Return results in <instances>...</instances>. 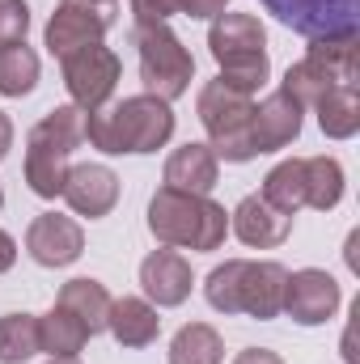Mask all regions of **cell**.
Wrapping results in <instances>:
<instances>
[{"label": "cell", "instance_id": "1", "mask_svg": "<svg viewBox=\"0 0 360 364\" xmlns=\"http://www.w3.org/2000/svg\"><path fill=\"white\" fill-rule=\"evenodd\" d=\"M170 136H174V106L153 93L106 102L102 110L85 114V144L106 157H144L166 149Z\"/></svg>", "mask_w": 360, "mask_h": 364}, {"label": "cell", "instance_id": "2", "mask_svg": "<svg viewBox=\"0 0 360 364\" xmlns=\"http://www.w3.org/2000/svg\"><path fill=\"white\" fill-rule=\"evenodd\" d=\"M288 267L275 259H225L203 279V296L216 314H246L255 322H271L284 309Z\"/></svg>", "mask_w": 360, "mask_h": 364}, {"label": "cell", "instance_id": "3", "mask_svg": "<svg viewBox=\"0 0 360 364\" xmlns=\"http://www.w3.org/2000/svg\"><path fill=\"white\" fill-rule=\"evenodd\" d=\"M149 233L157 237V246L212 255V250L225 246L229 212L212 195H186V191L162 186L149 199Z\"/></svg>", "mask_w": 360, "mask_h": 364}, {"label": "cell", "instance_id": "4", "mask_svg": "<svg viewBox=\"0 0 360 364\" xmlns=\"http://www.w3.org/2000/svg\"><path fill=\"white\" fill-rule=\"evenodd\" d=\"M208 51L216 60V77L229 90L255 93L268 85L271 77V55H268V30L255 13H221L208 26Z\"/></svg>", "mask_w": 360, "mask_h": 364}, {"label": "cell", "instance_id": "5", "mask_svg": "<svg viewBox=\"0 0 360 364\" xmlns=\"http://www.w3.org/2000/svg\"><path fill=\"white\" fill-rule=\"evenodd\" d=\"M195 114L208 132V149L216 153V161L229 166H246L255 161V136H250V114H255V97L229 90L221 77L208 81L195 97Z\"/></svg>", "mask_w": 360, "mask_h": 364}, {"label": "cell", "instance_id": "6", "mask_svg": "<svg viewBox=\"0 0 360 364\" xmlns=\"http://www.w3.org/2000/svg\"><path fill=\"white\" fill-rule=\"evenodd\" d=\"M360 73V38H309L305 55L284 73V85L305 110H314L331 90H344V85H356Z\"/></svg>", "mask_w": 360, "mask_h": 364}, {"label": "cell", "instance_id": "7", "mask_svg": "<svg viewBox=\"0 0 360 364\" xmlns=\"http://www.w3.org/2000/svg\"><path fill=\"white\" fill-rule=\"evenodd\" d=\"M136 43V60H140V85L144 93L162 97V102H179L182 93H191L195 81V55L182 47V38L170 26H136L132 30Z\"/></svg>", "mask_w": 360, "mask_h": 364}, {"label": "cell", "instance_id": "8", "mask_svg": "<svg viewBox=\"0 0 360 364\" xmlns=\"http://www.w3.org/2000/svg\"><path fill=\"white\" fill-rule=\"evenodd\" d=\"M60 73H64V90L73 97V106H81L90 114V110H102L106 102H115L119 77H123V60L110 47L93 43V47H81V51L64 55Z\"/></svg>", "mask_w": 360, "mask_h": 364}, {"label": "cell", "instance_id": "9", "mask_svg": "<svg viewBox=\"0 0 360 364\" xmlns=\"http://www.w3.org/2000/svg\"><path fill=\"white\" fill-rule=\"evenodd\" d=\"M271 17L305 38L360 34V0H259Z\"/></svg>", "mask_w": 360, "mask_h": 364}, {"label": "cell", "instance_id": "10", "mask_svg": "<svg viewBox=\"0 0 360 364\" xmlns=\"http://www.w3.org/2000/svg\"><path fill=\"white\" fill-rule=\"evenodd\" d=\"M115 26V4H85V0H64L55 4V13L47 17V30H43V47L64 60L81 47H93L110 34Z\"/></svg>", "mask_w": 360, "mask_h": 364}, {"label": "cell", "instance_id": "11", "mask_svg": "<svg viewBox=\"0 0 360 364\" xmlns=\"http://www.w3.org/2000/svg\"><path fill=\"white\" fill-rule=\"evenodd\" d=\"M344 305V288L339 279L322 267H301V272H288L284 279V309L297 326H327Z\"/></svg>", "mask_w": 360, "mask_h": 364}, {"label": "cell", "instance_id": "12", "mask_svg": "<svg viewBox=\"0 0 360 364\" xmlns=\"http://www.w3.org/2000/svg\"><path fill=\"white\" fill-rule=\"evenodd\" d=\"M85 250V229L64 212H38L26 229V255L38 267H73Z\"/></svg>", "mask_w": 360, "mask_h": 364}, {"label": "cell", "instance_id": "13", "mask_svg": "<svg viewBox=\"0 0 360 364\" xmlns=\"http://www.w3.org/2000/svg\"><path fill=\"white\" fill-rule=\"evenodd\" d=\"M140 288H144V301H153L157 309H179L195 288V272H191L182 250L157 246L140 263Z\"/></svg>", "mask_w": 360, "mask_h": 364}, {"label": "cell", "instance_id": "14", "mask_svg": "<svg viewBox=\"0 0 360 364\" xmlns=\"http://www.w3.org/2000/svg\"><path fill=\"white\" fill-rule=\"evenodd\" d=\"M305 123V106L288 90H271L263 102H255L250 114V136H255V153H280L301 136Z\"/></svg>", "mask_w": 360, "mask_h": 364}, {"label": "cell", "instance_id": "15", "mask_svg": "<svg viewBox=\"0 0 360 364\" xmlns=\"http://www.w3.org/2000/svg\"><path fill=\"white\" fill-rule=\"evenodd\" d=\"M60 199L73 208V216L102 220V216H110V212H115V203H119V174H115L110 166H97V161L73 166Z\"/></svg>", "mask_w": 360, "mask_h": 364}, {"label": "cell", "instance_id": "16", "mask_svg": "<svg viewBox=\"0 0 360 364\" xmlns=\"http://www.w3.org/2000/svg\"><path fill=\"white\" fill-rule=\"evenodd\" d=\"M229 233H233L242 246H250V250H275V246L288 242L292 216L275 212L263 195H246V199L229 212Z\"/></svg>", "mask_w": 360, "mask_h": 364}, {"label": "cell", "instance_id": "17", "mask_svg": "<svg viewBox=\"0 0 360 364\" xmlns=\"http://www.w3.org/2000/svg\"><path fill=\"white\" fill-rule=\"evenodd\" d=\"M68 170H73V153L30 127V136H26V166H21L26 186L38 199H60L64 182H68Z\"/></svg>", "mask_w": 360, "mask_h": 364}, {"label": "cell", "instance_id": "18", "mask_svg": "<svg viewBox=\"0 0 360 364\" xmlns=\"http://www.w3.org/2000/svg\"><path fill=\"white\" fill-rule=\"evenodd\" d=\"M221 178V161L208 144L199 140H186L179 144L170 157H166V170H162V182L170 191H186V195H212V186Z\"/></svg>", "mask_w": 360, "mask_h": 364}, {"label": "cell", "instance_id": "19", "mask_svg": "<svg viewBox=\"0 0 360 364\" xmlns=\"http://www.w3.org/2000/svg\"><path fill=\"white\" fill-rule=\"evenodd\" d=\"M106 331L115 335L119 348H149L162 335L157 305L144 301V296H115L110 314H106Z\"/></svg>", "mask_w": 360, "mask_h": 364}, {"label": "cell", "instance_id": "20", "mask_svg": "<svg viewBox=\"0 0 360 364\" xmlns=\"http://www.w3.org/2000/svg\"><path fill=\"white\" fill-rule=\"evenodd\" d=\"M90 339V326L77 314H68L64 305H51L38 318V352H47V356H81Z\"/></svg>", "mask_w": 360, "mask_h": 364}, {"label": "cell", "instance_id": "21", "mask_svg": "<svg viewBox=\"0 0 360 364\" xmlns=\"http://www.w3.org/2000/svg\"><path fill=\"white\" fill-rule=\"evenodd\" d=\"M110 301H115V296L106 292V284H102V279H90V275L68 279V284L60 288V296H55V305H64L68 314H77V318L90 326V335H102V331H106Z\"/></svg>", "mask_w": 360, "mask_h": 364}, {"label": "cell", "instance_id": "22", "mask_svg": "<svg viewBox=\"0 0 360 364\" xmlns=\"http://www.w3.org/2000/svg\"><path fill=\"white\" fill-rule=\"evenodd\" d=\"M344 191H348V174L339 166V157H305V208L314 212H335L344 203Z\"/></svg>", "mask_w": 360, "mask_h": 364}, {"label": "cell", "instance_id": "23", "mask_svg": "<svg viewBox=\"0 0 360 364\" xmlns=\"http://www.w3.org/2000/svg\"><path fill=\"white\" fill-rule=\"evenodd\" d=\"M170 364H225V339L212 322H186L170 339Z\"/></svg>", "mask_w": 360, "mask_h": 364}, {"label": "cell", "instance_id": "24", "mask_svg": "<svg viewBox=\"0 0 360 364\" xmlns=\"http://www.w3.org/2000/svg\"><path fill=\"white\" fill-rule=\"evenodd\" d=\"M259 195L268 199L275 212L297 216V212L305 208V157H288V161L271 166Z\"/></svg>", "mask_w": 360, "mask_h": 364}, {"label": "cell", "instance_id": "25", "mask_svg": "<svg viewBox=\"0 0 360 364\" xmlns=\"http://www.w3.org/2000/svg\"><path fill=\"white\" fill-rule=\"evenodd\" d=\"M318 127L327 140H352L360 132V90L356 85H344V90H331L318 106Z\"/></svg>", "mask_w": 360, "mask_h": 364}, {"label": "cell", "instance_id": "26", "mask_svg": "<svg viewBox=\"0 0 360 364\" xmlns=\"http://www.w3.org/2000/svg\"><path fill=\"white\" fill-rule=\"evenodd\" d=\"M38 77H43V64H38L34 47H26V43H4L0 47V97L34 93Z\"/></svg>", "mask_w": 360, "mask_h": 364}, {"label": "cell", "instance_id": "27", "mask_svg": "<svg viewBox=\"0 0 360 364\" xmlns=\"http://www.w3.org/2000/svg\"><path fill=\"white\" fill-rule=\"evenodd\" d=\"M38 356V318L4 314L0 318V364H26Z\"/></svg>", "mask_w": 360, "mask_h": 364}, {"label": "cell", "instance_id": "28", "mask_svg": "<svg viewBox=\"0 0 360 364\" xmlns=\"http://www.w3.org/2000/svg\"><path fill=\"white\" fill-rule=\"evenodd\" d=\"M34 132H43L47 140L64 144L68 153H77V149L85 144V110H81V106H73V102H64V106L47 110V114L34 123Z\"/></svg>", "mask_w": 360, "mask_h": 364}, {"label": "cell", "instance_id": "29", "mask_svg": "<svg viewBox=\"0 0 360 364\" xmlns=\"http://www.w3.org/2000/svg\"><path fill=\"white\" fill-rule=\"evenodd\" d=\"M26 34H30V4L26 0H0V47L26 43Z\"/></svg>", "mask_w": 360, "mask_h": 364}, {"label": "cell", "instance_id": "30", "mask_svg": "<svg viewBox=\"0 0 360 364\" xmlns=\"http://www.w3.org/2000/svg\"><path fill=\"white\" fill-rule=\"evenodd\" d=\"M174 13H179V0H132L136 26H170Z\"/></svg>", "mask_w": 360, "mask_h": 364}, {"label": "cell", "instance_id": "31", "mask_svg": "<svg viewBox=\"0 0 360 364\" xmlns=\"http://www.w3.org/2000/svg\"><path fill=\"white\" fill-rule=\"evenodd\" d=\"M225 4H233V0H179V13H186L191 21H212L225 13Z\"/></svg>", "mask_w": 360, "mask_h": 364}, {"label": "cell", "instance_id": "32", "mask_svg": "<svg viewBox=\"0 0 360 364\" xmlns=\"http://www.w3.org/2000/svg\"><path fill=\"white\" fill-rule=\"evenodd\" d=\"M233 364H284L280 360V352H271V348H246V352H238Z\"/></svg>", "mask_w": 360, "mask_h": 364}, {"label": "cell", "instance_id": "33", "mask_svg": "<svg viewBox=\"0 0 360 364\" xmlns=\"http://www.w3.org/2000/svg\"><path fill=\"white\" fill-rule=\"evenodd\" d=\"M13 263H17V242H13V233L0 229V275L9 272Z\"/></svg>", "mask_w": 360, "mask_h": 364}, {"label": "cell", "instance_id": "34", "mask_svg": "<svg viewBox=\"0 0 360 364\" xmlns=\"http://www.w3.org/2000/svg\"><path fill=\"white\" fill-rule=\"evenodd\" d=\"M9 149H13V119L0 110V161L9 157Z\"/></svg>", "mask_w": 360, "mask_h": 364}, {"label": "cell", "instance_id": "35", "mask_svg": "<svg viewBox=\"0 0 360 364\" xmlns=\"http://www.w3.org/2000/svg\"><path fill=\"white\" fill-rule=\"evenodd\" d=\"M47 364H81V356H47Z\"/></svg>", "mask_w": 360, "mask_h": 364}, {"label": "cell", "instance_id": "36", "mask_svg": "<svg viewBox=\"0 0 360 364\" xmlns=\"http://www.w3.org/2000/svg\"><path fill=\"white\" fill-rule=\"evenodd\" d=\"M85 4H115V0H85Z\"/></svg>", "mask_w": 360, "mask_h": 364}, {"label": "cell", "instance_id": "37", "mask_svg": "<svg viewBox=\"0 0 360 364\" xmlns=\"http://www.w3.org/2000/svg\"><path fill=\"white\" fill-rule=\"evenodd\" d=\"M0 208H4V186H0Z\"/></svg>", "mask_w": 360, "mask_h": 364}]
</instances>
